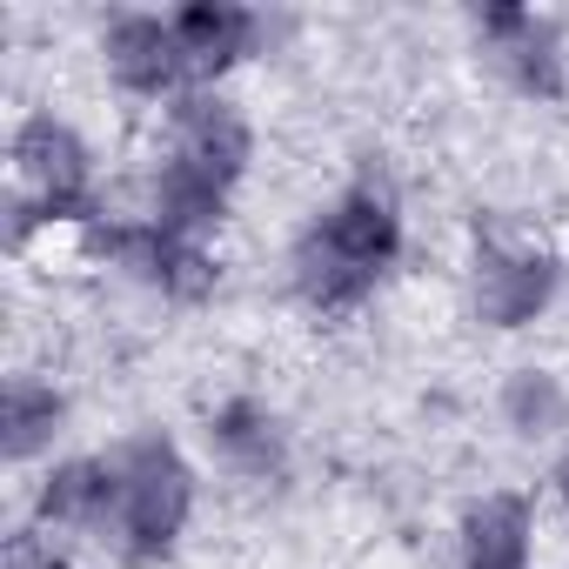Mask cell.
Masks as SVG:
<instances>
[{
  "label": "cell",
  "instance_id": "10",
  "mask_svg": "<svg viewBox=\"0 0 569 569\" xmlns=\"http://www.w3.org/2000/svg\"><path fill=\"white\" fill-rule=\"evenodd\" d=\"M201 449H208V462H214L221 476H234V482H248V489L281 482V476H289V462H296L289 422H281V409L261 402V396H221V402L201 416Z\"/></svg>",
  "mask_w": 569,
  "mask_h": 569
},
{
  "label": "cell",
  "instance_id": "11",
  "mask_svg": "<svg viewBox=\"0 0 569 569\" xmlns=\"http://www.w3.org/2000/svg\"><path fill=\"white\" fill-rule=\"evenodd\" d=\"M168 14H174L194 88H228V74L268 48V14L241 8V0H188V8H168Z\"/></svg>",
  "mask_w": 569,
  "mask_h": 569
},
{
  "label": "cell",
  "instance_id": "7",
  "mask_svg": "<svg viewBox=\"0 0 569 569\" xmlns=\"http://www.w3.org/2000/svg\"><path fill=\"white\" fill-rule=\"evenodd\" d=\"M469 48L522 101H562L569 94V28L542 8H476Z\"/></svg>",
  "mask_w": 569,
  "mask_h": 569
},
{
  "label": "cell",
  "instance_id": "15",
  "mask_svg": "<svg viewBox=\"0 0 569 569\" xmlns=\"http://www.w3.org/2000/svg\"><path fill=\"white\" fill-rule=\"evenodd\" d=\"M496 422L529 449L569 442V376L556 362H509L496 382Z\"/></svg>",
  "mask_w": 569,
  "mask_h": 569
},
{
  "label": "cell",
  "instance_id": "1",
  "mask_svg": "<svg viewBox=\"0 0 569 569\" xmlns=\"http://www.w3.org/2000/svg\"><path fill=\"white\" fill-rule=\"evenodd\" d=\"M409 221L402 194L376 174L342 181L289 241V289L309 316H356L376 289L402 268Z\"/></svg>",
  "mask_w": 569,
  "mask_h": 569
},
{
  "label": "cell",
  "instance_id": "8",
  "mask_svg": "<svg viewBox=\"0 0 569 569\" xmlns=\"http://www.w3.org/2000/svg\"><path fill=\"white\" fill-rule=\"evenodd\" d=\"M161 148L208 168L214 181H228L241 194V181L254 168V121L228 88H188L174 108H161Z\"/></svg>",
  "mask_w": 569,
  "mask_h": 569
},
{
  "label": "cell",
  "instance_id": "2",
  "mask_svg": "<svg viewBox=\"0 0 569 569\" xmlns=\"http://www.w3.org/2000/svg\"><path fill=\"white\" fill-rule=\"evenodd\" d=\"M101 214V154L61 108H28L8 128V248L34 254V241L61 228H88Z\"/></svg>",
  "mask_w": 569,
  "mask_h": 569
},
{
  "label": "cell",
  "instance_id": "6",
  "mask_svg": "<svg viewBox=\"0 0 569 569\" xmlns=\"http://www.w3.org/2000/svg\"><path fill=\"white\" fill-rule=\"evenodd\" d=\"M94 61H101V74H108V88L121 101H141L154 114L174 108L194 88L181 34H174V14H161V8H114L94 28Z\"/></svg>",
  "mask_w": 569,
  "mask_h": 569
},
{
  "label": "cell",
  "instance_id": "3",
  "mask_svg": "<svg viewBox=\"0 0 569 569\" xmlns=\"http://www.w3.org/2000/svg\"><path fill=\"white\" fill-rule=\"evenodd\" d=\"M114 462V516H108V556L121 569H161L194 529L201 509V469L168 429H134L108 442Z\"/></svg>",
  "mask_w": 569,
  "mask_h": 569
},
{
  "label": "cell",
  "instance_id": "5",
  "mask_svg": "<svg viewBox=\"0 0 569 569\" xmlns=\"http://www.w3.org/2000/svg\"><path fill=\"white\" fill-rule=\"evenodd\" d=\"M569 289V261L536 241V234H482L469 248V268H462V296H469V316L489 329V336H522L536 329Z\"/></svg>",
  "mask_w": 569,
  "mask_h": 569
},
{
  "label": "cell",
  "instance_id": "14",
  "mask_svg": "<svg viewBox=\"0 0 569 569\" xmlns=\"http://www.w3.org/2000/svg\"><path fill=\"white\" fill-rule=\"evenodd\" d=\"M68 389L48 369H14L8 389H0V449H8L14 469H48L61 436H68Z\"/></svg>",
  "mask_w": 569,
  "mask_h": 569
},
{
  "label": "cell",
  "instance_id": "16",
  "mask_svg": "<svg viewBox=\"0 0 569 569\" xmlns=\"http://www.w3.org/2000/svg\"><path fill=\"white\" fill-rule=\"evenodd\" d=\"M549 502H556V516L569 522V442L549 456Z\"/></svg>",
  "mask_w": 569,
  "mask_h": 569
},
{
  "label": "cell",
  "instance_id": "13",
  "mask_svg": "<svg viewBox=\"0 0 569 569\" xmlns=\"http://www.w3.org/2000/svg\"><path fill=\"white\" fill-rule=\"evenodd\" d=\"M228 208H234L228 181H214L208 168H194V161H181L168 148L148 154V168H141V214L154 228L188 234V241H214L221 221H228Z\"/></svg>",
  "mask_w": 569,
  "mask_h": 569
},
{
  "label": "cell",
  "instance_id": "4",
  "mask_svg": "<svg viewBox=\"0 0 569 569\" xmlns=\"http://www.w3.org/2000/svg\"><path fill=\"white\" fill-rule=\"evenodd\" d=\"M81 254L121 281H134V289L174 302V309H194L221 289V254L214 241H188V234H168L154 228L141 208H101L88 228H74Z\"/></svg>",
  "mask_w": 569,
  "mask_h": 569
},
{
  "label": "cell",
  "instance_id": "12",
  "mask_svg": "<svg viewBox=\"0 0 569 569\" xmlns=\"http://www.w3.org/2000/svg\"><path fill=\"white\" fill-rule=\"evenodd\" d=\"M542 509L529 489H482L456 516V569H536Z\"/></svg>",
  "mask_w": 569,
  "mask_h": 569
},
{
  "label": "cell",
  "instance_id": "9",
  "mask_svg": "<svg viewBox=\"0 0 569 569\" xmlns=\"http://www.w3.org/2000/svg\"><path fill=\"white\" fill-rule=\"evenodd\" d=\"M108 516H114V462H108V449L54 456L28 489V522L41 536H54V542H108Z\"/></svg>",
  "mask_w": 569,
  "mask_h": 569
}]
</instances>
